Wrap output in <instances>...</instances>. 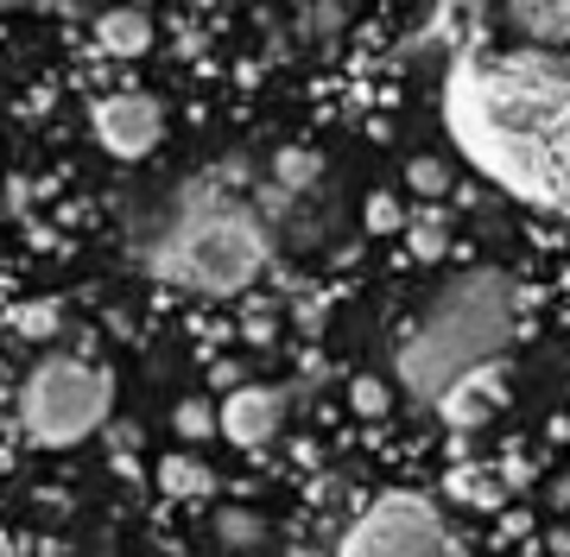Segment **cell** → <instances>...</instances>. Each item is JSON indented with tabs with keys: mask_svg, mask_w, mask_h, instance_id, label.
Masks as SVG:
<instances>
[{
	"mask_svg": "<svg viewBox=\"0 0 570 557\" xmlns=\"http://www.w3.org/2000/svg\"><path fill=\"white\" fill-rule=\"evenodd\" d=\"M444 127L482 178L520 203H564V58L558 51H456Z\"/></svg>",
	"mask_w": 570,
	"mask_h": 557,
	"instance_id": "6da1fadb",
	"label": "cell"
},
{
	"mask_svg": "<svg viewBox=\"0 0 570 557\" xmlns=\"http://www.w3.org/2000/svg\"><path fill=\"white\" fill-rule=\"evenodd\" d=\"M96 51H108V58H140V51H153V20L146 13H102L96 20Z\"/></svg>",
	"mask_w": 570,
	"mask_h": 557,
	"instance_id": "9c48e42d",
	"label": "cell"
},
{
	"mask_svg": "<svg viewBox=\"0 0 570 557\" xmlns=\"http://www.w3.org/2000/svg\"><path fill=\"white\" fill-rule=\"evenodd\" d=\"M13 330H20V336H32V342H39V336H51V330H58V310H51V305L13 310Z\"/></svg>",
	"mask_w": 570,
	"mask_h": 557,
	"instance_id": "5bb4252c",
	"label": "cell"
},
{
	"mask_svg": "<svg viewBox=\"0 0 570 557\" xmlns=\"http://www.w3.org/2000/svg\"><path fill=\"white\" fill-rule=\"evenodd\" d=\"M273 260V228L266 209L235 185V171L209 166L197 178H184L165 222L146 235L140 267L159 286L197 291V298H235L261 279Z\"/></svg>",
	"mask_w": 570,
	"mask_h": 557,
	"instance_id": "7a4b0ae2",
	"label": "cell"
},
{
	"mask_svg": "<svg viewBox=\"0 0 570 557\" xmlns=\"http://www.w3.org/2000/svg\"><path fill=\"white\" fill-rule=\"evenodd\" d=\"M513 336H520V286H513V272L469 267L450 286H438V298L393 342V380L406 387V399L438 406L456 380L501 368Z\"/></svg>",
	"mask_w": 570,
	"mask_h": 557,
	"instance_id": "3957f363",
	"label": "cell"
},
{
	"mask_svg": "<svg viewBox=\"0 0 570 557\" xmlns=\"http://www.w3.org/2000/svg\"><path fill=\"white\" fill-rule=\"evenodd\" d=\"M406 178H412V190H419V197H425V190H431V197H444V190H450V171L438 166V159H412Z\"/></svg>",
	"mask_w": 570,
	"mask_h": 557,
	"instance_id": "7c38bea8",
	"label": "cell"
},
{
	"mask_svg": "<svg viewBox=\"0 0 570 557\" xmlns=\"http://www.w3.org/2000/svg\"><path fill=\"white\" fill-rule=\"evenodd\" d=\"M178 431L184 437H209V431H216V406H204V399H184V406H178Z\"/></svg>",
	"mask_w": 570,
	"mask_h": 557,
	"instance_id": "4fadbf2b",
	"label": "cell"
},
{
	"mask_svg": "<svg viewBox=\"0 0 570 557\" xmlns=\"http://www.w3.org/2000/svg\"><path fill=\"white\" fill-rule=\"evenodd\" d=\"M367 222L374 228H400L406 216H400V203H367Z\"/></svg>",
	"mask_w": 570,
	"mask_h": 557,
	"instance_id": "9a60e30c",
	"label": "cell"
},
{
	"mask_svg": "<svg viewBox=\"0 0 570 557\" xmlns=\"http://www.w3.org/2000/svg\"><path fill=\"white\" fill-rule=\"evenodd\" d=\"M285 425V392L279 387H235L216 406V431L235 444V450H266Z\"/></svg>",
	"mask_w": 570,
	"mask_h": 557,
	"instance_id": "52a82bcc",
	"label": "cell"
},
{
	"mask_svg": "<svg viewBox=\"0 0 570 557\" xmlns=\"http://www.w3.org/2000/svg\"><path fill=\"white\" fill-rule=\"evenodd\" d=\"M89 127H96V146L108 159H146L165 140V108L153 96H140V89H115V96L96 102Z\"/></svg>",
	"mask_w": 570,
	"mask_h": 557,
	"instance_id": "8992f818",
	"label": "cell"
},
{
	"mask_svg": "<svg viewBox=\"0 0 570 557\" xmlns=\"http://www.w3.org/2000/svg\"><path fill=\"white\" fill-rule=\"evenodd\" d=\"M501 406V368H482L469 374V380H456V387L438 399V412L450 418V425H482V418Z\"/></svg>",
	"mask_w": 570,
	"mask_h": 557,
	"instance_id": "ba28073f",
	"label": "cell"
},
{
	"mask_svg": "<svg viewBox=\"0 0 570 557\" xmlns=\"http://www.w3.org/2000/svg\"><path fill=\"white\" fill-rule=\"evenodd\" d=\"M324 178V159L317 152H305V146H279L273 152V190L279 197H298V190H311Z\"/></svg>",
	"mask_w": 570,
	"mask_h": 557,
	"instance_id": "8fae6325",
	"label": "cell"
},
{
	"mask_svg": "<svg viewBox=\"0 0 570 557\" xmlns=\"http://www.w3.org/2000/svg\"><path fill=\"white\" fill-rule=\"evenodd\" d=\"M343 557H450L444 514L425 495H387L374 500L343 538Z\"/></svg>",
	"mask_w": 570,
	"mask_h": 557,
	"instance_id": "5b68a950",
	"label": "cell"
},
{
	"mask_svg": "<svg viewBox=\"0 0 570 557\" xmlns=\"http://www.w3.org/2000/svg\"><path fill=\"white\" fill-rule=\"evenodd\" d=\"M108 406H115V380L82 355H39L20 380V431L45 450L96 437L108 425Z\"/></svg>",
	"mask_w": 570,
	"mask_h": 557,
	"instance_id": "277c9868",
	"label": "cell"
},
{
	"mask_svg": "<svg viewBox=\"0 0 570 557\" xmlns=\"http://www.w3.org/2000/svg\"><path fill=\"white\" fill-rule=\"evenodd\" d=\"M159 488H165L171 500H209V495H216V475H209L190 450H171V456L159 462Z\"/></svg>",
	"mask_w": 570,
	"mask_h": 557,
	"instance_id": "30bf717a",
	"label": "cell"
}]
</instances>
